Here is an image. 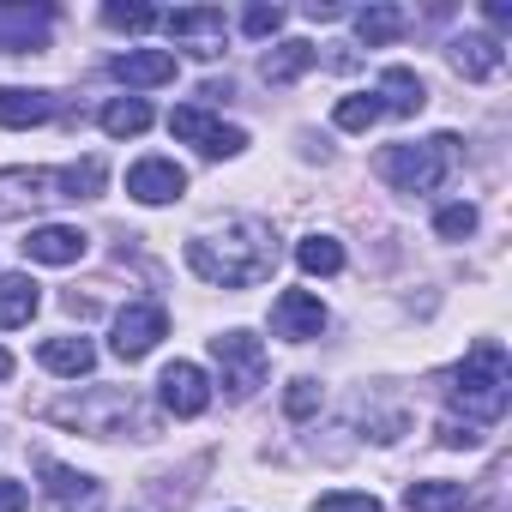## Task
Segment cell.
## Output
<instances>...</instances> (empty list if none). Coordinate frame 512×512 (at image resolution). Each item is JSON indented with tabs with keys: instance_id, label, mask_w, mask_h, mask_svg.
<instances>
[{
	"instance_id": "obj_1",
	"label": "cell",
	"mask_w": 512,
	"mask_h": 512,
	"mask_svg": "<svg viewBox=\"0 0 512 512\" xmlns=\"http://www.w3.org/2000/svg\"><path fill=\"white\" fill-rule=\"evenodd\" d=\"M187 266L217 290H253L278 272V235L266 217H223L187 241Z\"/></svg>"
},
{
	"instance_id": "obj_2",
	"label": "cell",
	"mask_w": 512,
	"mask_h": 512,
	"mask_svg": "<svg viewBox=\"0 0 512 512\" xmlns=\"http://www.w3.org/2000/svg\"><path fill=\"white\" fill-rule=\"evenodd\" d=\"M49 422L79 428V434H91V440H121V434L151 440V434H157V416H151V404H145L133 386H85V392H73V398H55V404H49Z\"/></svg>"
},
{
	"instance_id": "obj_3",
	"label": "cell",
	"mask_w": 512,
	"mask_h": 512,
	"mask_svg": "<svg viewBox=\"0 0 512 512\" xmlns=\"http://www.w3.org/2000/svg\"><path fill=\"white\" fill-rule=\"evenodd\" d=\"M103 193V163H61V169H0V217H37L73 199H97Z\"/></svg>"
},
{
	"instance_id": "obj_4",
	"label": "cell",
	"mask_w": 512,
	"mask_h": 512,
	"mask_svg": "<svg viewBox=\"0 0 512 512\" xmlns=\"http://www.w3.org/2000/svg\"><path fill=\"white\" fill-rule=\"evenodd\" d=\"M452 404L464 410V422H500L506 404H512V368H506V350L494 338L470 344V356L452 368Z\"/></svg>"
},
{
	"instance_id": "obj_5",
	"label": "cell",
	"mask_w": 512,
	"mask_h": 512,
	"mask_svg": "<svg viewBox=\"0 0 512 512\" xmlns=\"http://www.w3.org/2000/svg\"><path fill=\"white\" fill-rule=\"evenodd\" d=\"M458 163V133H434V139H410V145H386L380 151V175L398 193H434Z\"/></svg>"
},
{
	"instance_id": "obj_6",
	"label": "cell",
	"mask_w": 512,
	"mask_h": 512,
	"mask_svg": "<svg viewBox=\"0 0 512 512\" xmlns=\"http://www.w3.org/2000/svg\"><path fill=\"white\" fill-rule=\"evenodd\" d=\"M211 362H217V386L235 404H247L253 392L266 386V344L253 332H217L211 338Z\"/></svg>"
},
{
	"instance_id": "obj_7",
	"label": "cell",
	"mask_w": 512,
	"mask_h": 512,
	"mask_svg": "<svg viewBox=\"0 0 512 512\" xmlns=\"http://www.w3.org/2000/svg\"><path fill=\"white\" fill-rule=\"evenodd\" d=\"M169 133L175 139H187V145H199V157H241L247 151V133L241 127H223V121H211L205 115V103H187V109H175L169 115Z\"/></svg>"
},
{
	"instance_id": "obj_8",
	"label": "cell",
	"mask_w": 512,
	"mask_h": 512,
	"mask_svg": "<svg viewBox=\"0 0 512 512\" xmlns=\"http://www.w3.org/2000/svg\"><path fill=\"white\" fill-rule=\"evenodd\" d=\"M163 338H169V314H163L157 302H133V308H121V314H115L109 350H115L121 362H139V356H151Z\"/></svg>"
},
{
	"instance_id": "obj_9",
	"label": "cell",
	"mask_w": 512,
	"mask_h": 512,
	"mask_svg": "<svg viewBox=\"0 0 512 512\" xmlns=\"http://www.w3.org/2000/svg\"><path fill=\"white\" fill-rule=\"evenodd\" d=\"M272 332H278L284 344H314V338L326 332V302H320L314 290H284V296L272 302Z\"/></svg>"
},
{
	"instance_id": "obj_10",
	"label": "cell",
	"mask_w": 512,
	"mask_h": 512,
	"mask_svg": "<svg viewBox=\"0 0 512 512\" xmlns=\"http://www.w3.org/2000/svg\"><path fill=\"white\" fill-rule=\"evenodd\" d=\"M163 31H169V43H187L199 61H217L223 55V13L217 7H181V13H169L163 19Z\"/></svg>"
},
{
	"instance_id": "obj_11",
	"label": "cell",
	"mask_w": 512,
	"mask_h": 512,
	"mask_svg": "<svg viewBox=\"0 0 512 512\" xmlns=\"http://www.w3.org/2000/svg\"><path fill=\"white\" fill-rule=\"evenodd\" d=\"M127 193H133L139 205H169V199L187 193V169H181L175 157H139V163L127 169Z\"/></svg>"
},
{
	"instance_id": "obj_12",
	"label": "cell",
	"mask_w": 512,
	"mask_h": 512,
	"mask_svg": "<svg viewBox=\"0 0 512 512\" xmlns=\"http://www.w3.org/2000/svg\"><path fill=\"white\" fill-rule=\"evenodd\" d=\"M157 392H163L169 416H205V404H211V380H205L199 362H169L163 380H157Z\"/></svg>"
},
{
	"instance_id": "obj_13",
	"label": "cell",
	"mask_w": 512,
	"mask_h": 512,
	"mask_svg": "<svg viewBox=\"0 0 512 512\" xmlns=\"http://www.w3.org/2000/svg\"><path fill=\"white\" fill-rule=\"evenodd\" d=\"M85 229H73V223H37L31 235H25V253L37 266H79L85 260Z\"/></svg>"
},
{
	"instance_id": "obj_14",
	"label": "cell",
	"mask_w": 512,
	"mask_h": 512,
	"mask_svg": "<svg viewBox=\"0 0 512 512\" xmlns=\"http://www.w3.org/2000/svg\"><path fill=\"white\" fill-rule=\"evenodd\" d=\"M109 73L133 91H157V85H175V55L169 49H127L109 61Z\"/></svg>"
},
{
	"instance_id": "obj_15",
	"label": "cell",
	"mask_w": 512,
	"mask_h": 512,
	"mask_svg": "<svg viewBox=\"0 0 512 512\" xmlns=\"http://www.w3.org/2000/svg\"><path fill=\"white\" fill-rule=\"evenodd\" d=\"M49 7H0V55H31L43 49V31H49Z\"/></svg>"
},
{
	"instance_id": "obj_16",
	"label": "cell",
	"mask_w": 512,
	"mask_h": 512,
	"mask_svg": "<svg viewBox=\"0 0 512 512\" xmlns=\"http://www.w3.org/2000/svg\"><path fill=\"white\" fill-rule=\"evenodd\" d=\"M55 91H25V85H0V127H43L55 115Z\"/></svg>"
},
{
	"instance_id": "obj_17",
	"label": "cell",
	"mask_w": 512,
	"mask_h": 512,
	"mask_svg": "<svg viewBox=\"0 0 512 512\" xmlns=\"http://www.w3.org/2000/svg\"><path fill=\"white\" fill-rule=\"evenodd\" d=\"M37 362H43L49 374H67V380H79V374H91V368H97V344H91V338H73V332H61V338H43Z\"/></svg>"
},
{
	"instance_id": "obj_18",
	"label": "cell",
	"mask_w": 512,
	"mask_h": 512,
	"mask_svg": "<svg viewBox=\"0 0 512 512\" xmlns=\"http://www.w3.org/2000/svg\"><path fill=\"white\" fill-rule=\"evenodd\" d=\"M374 103H380V115H416V109L428 103V85H422L410 67H386V73H380Z\"/></svg>"
},
{
	"instance_id": "obj_19",
	"label": "cell",
	"mask_w": 512,
	"mask_h": 512,
	"mask_svg": "<svg viewBox=\"0 0 512 512\" xmlns=\"http://www.w3.org/2000/svg\"><path fill=\"white\" fill-rule=\"evenodd\" d=\"M37 308H43V296H37V284H31L25 272H7V278H0V332L31 326Z\"/></svg>"
},
{
	"instance_id": "obj_20",
	"label": "cell",
	"mask_w": 512,
	"mask_h": 512,
	"mask_svg": "<svg viewBox=\"0 0 512 512\" xmlns=\"http://www.w3.org/2000/svg\"><path fill=\"white\" fill-rule=\"evenodd\" d=\"M43 476H49V500H55V506H67V512H73V506H85V512H91V506L103 500L91 476H79V470H67V464H55V458H43Z\"/></svg>"
},
{
	"instance_id": "obj_21",
	"label": "cell",
	"mask_w": 512,
	"mask_h": 512,
	"mask_svg": "<svg viewBox=\"0 0 512 512\" xmlns=\"http://www.w3.org/2000/svg\"><path fill=\"white\" fill-rule=\"evenodd\" d=\"M452 67L464 73V79H494L500 73V43L494 37H452Z\"/></svg>"
},
{
	"instance_id": "obj_22",
	"label": "cell",
	"mask_w": 512,
	"mask_h": 512,
	"mask_svg": "<svg viewBox=\"0 0 512 512\" xmlns=\"http://www.w3.org/2000/svg\"><path fill=\"white\" fill-rule=\"evenodd\" d=\"M314 61H320V49H314V43H302V37H290V43H278V49L266 55V67H260V73H266V85H290V79H302Z\"/></svg>"
},
{
	"instance_id": "obj_23",
	"label": "cell",
	"mask_w": 512,
	"mask_h": 512,
	"mask_svg": "<svg viewBox=\"0 0 512 512\" xmlns=\"http://www.w3.org/2000/svg\"><path fill=\"white\" fill-rule=\"evenodd\" d=\"M151 127V103L145 97H115V103H103V133L109 139H139Z\"/></svg>"
},
{
	"instance_id": "obj_24",
	"label": "cell",
	"mask_w": 512,
	"mask_h": 512,
	"mask_svg": "<svg viewBox=\"0 0 512 512\" xmlns=\"http://www.w3.org/2000/svg\"><path fill=\"white\" fill-rule=\"evenodd\" d=\"M404 506L410 512H464L470 494H464V482H410Z\"/></svg>"
},
{
	"instance_id": "obj_25",
	"label": "cell",
	"mask_w": 512,
	"mask_h": 512,
	"mask_svg": "<svg viewBox=\"0 0 512 512\" xmlns=\"http://www.w3.org/2000/svg\"><path fill=\"white\" fill-rule=\"evenodd\" d=\"M296 266L308 278H338L344 272V247L332 235H308V241H296Z\"/></svg>"
},
{
	"instance_id": "obj_26",
	"label": "cell",
	"mask_w": 512,
	"mask_h": 512,
	"mask_svg": "<svg viewBox=\"0 0 512 512\" xmlns=\"http://www.w3.org/2000/svg\"><path fill=\"white\" fill-rule=\"evenodd\" d=\"M398 31H404V13H398V7H362V13H356V37H362L368 49H386Z\"/></svg>"
},
{
	"instance_id": "obj_27",
	"label": "cell",
	"mask_w": 512,
	"mask_h": 512,
	"mask_svg": "<svg viewBox=\"0 0 512 512\" xmlns=\"http://www.w3.org/2000/svg\"><path fill=\"white\" fill-rule=\"evenodd\" d=\"M332 121H338L344 133H368V127L380 121V103H374V91H362V97H344V103L332 109Z\"/></svg>"
},
{
	"instance_id": "obj_28",
	"label": "cell",
	"mask_w": 512,
	"mask_h": 512,
	"mask_svg": "<svg viewBox=\"0 0 512 512\" xmlns=\"http://www.w3.org/2000/svg\"><path fill=\"white\" fill-rule=\"evenodd\" d=\"M103 25H115V31H151L157 25V7H145V0H127V7H121V0H109Z\"/></svg>"
},
{
	"instance_id": "obj_29",
	"label": "cell",
	"mask_w": 512,
	"mask_h": 512,
	"mask_svg": "<svg viewBox=\"0 0 512 512\" xmlns=\"http://www.w3.org/2000/svg\"><path fill=\"white\" fill-rule=\"evenodd\" d=\"M314 512H380V500L356 488H332V494H314Z\"/></svg>"
},
{
	"instance_id": "obj_30",
	"label": "cell",
	"mask_w": 512,
	"mask_h": 512,
	"mask_svg": "<svg viewBox=\"0 0 512 512\" xmlns=\"http://www.w3.org/2000/svg\"><path fill=\"white\" fill-rule=\"evenodd\" d=\"M470 229H476V205H446V211L434 217V235H440V241H464Z\"/></svg>"
},
{
	"instance_id": "obj_31",
	"label": "cell",
	"mask_w": 512,
	"mask_h": 512,
	"mask_svg": "<svg viewBox=\"0 0 512 512\" xmlns=\"http://www.w3.org/2000/svg\"><path fill=\"white\" fill-rule=\"evenodd\" d=\"M284 410L302 422V416H314L320 410V380H290V392H284Z\"/></svg>"
},
{
	"instance_id": "obj_32",
	"label": "cell",
	"mask_w": 512,
	"mask_h": 512,
	"mask_svg": "<svg viewBox=\"0 0 512 512\" xmlns=\"http://www.w3.org/2000/svg\"><path fill=\"white\" fill-rule=\"evenodd\" d=\"M241 31L247 37H278L284 31V7H247L241 13Z\"/></svg>"
},
{
	"instance_id": "obj_33",
	"label": "cell",
	"mask_w": 512,
	"mask_h": 512,
	"mask_svg": "<svg viewBox=\"0 0 512 512\" xmlns=\"http://www.w3.org/2000/svg\"><path fill=\"white\" fill-rule=\"evenodd\" d=\"M440 446H464V452H470V446H482V428H476V422L446 416V422H440Z\"/></svg>"
},
{
	"instance_id": "obj_34",
	"label": "cell",
	"mask_w": 512,
	"mask_h": 512,
	"mask_svg": "<svg viewBox=\"0 0 512 512\" xmlns=\"http://www.w3.org/2000/svg\"><path fill=\"white\" fill-rule=\"evenodd\" d=\"M31 506V488L19 476H0V512H25Z\"/></svg>"
},
{
	"instance_id": "obj_35",
	"label": "cell",
	"mask_w": 512,
	"mask_h": 512,
	"mask_svg": "<svg viewBox=\"0 0 512 512\" xmlns=\"http://www.w3.org/2000/svg\"><path fill=\"white\" fill-rule=\"evenodd\" d=\"M488 25H500V31L512 25V7H506V0H488Z\"/></svg>"
},
{
	"instance_id": "obj_36",
	"label": "cell",
	"mask_w": 512,
	"mask_h": 512,
	"mask_svg": "<svg viewBox=\"0 0 512 512\" xmlns=\"http://www.w3.org/2000/svg\"><path fill=\"white\" fill-rule=\"evenodd\" d=\"M7 374H13V356H7V350H0V380H7Z\"/></svg>"
}]
</instances>
